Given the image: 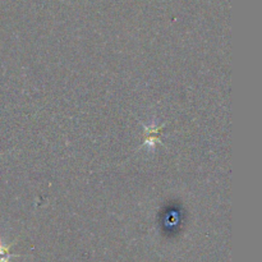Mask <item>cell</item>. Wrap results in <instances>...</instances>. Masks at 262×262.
<instances>
[{"label": "cell", "mask_w": 262, "mask_h": 262, "mask_svg": "<svg viewBox=\"0 0 262 262\" xmlns=\"http://www.w3.org/2000/svg\"><path fill=\"white\" fill-rule=\"evenodd\" d=\"M164 126L165 124H162V126H145V134H146V138H145V142H143V146H147V147H150V149H154L156 145H161V141H160L159 138V134L160 132L162 131V128H164Z\"/></svg>", "instance_id": "cell-1"}, {"label": "cell", "mask_w": 262, "mask_h": 262, "mask_svg": "<svg viewBox=\"0 0 262 262\" xmlns=\"http://www.w3.org/2000/svg\"><path fill=\"white\" fill-rule=\"evenodd\" d=\"M12 246H13V244H8V246H5V244H3L1 240H0V262H9V259L13 256L10 255L9 252Z\"/></svg>", "instance_id": "cell-2"}]
</instances>
